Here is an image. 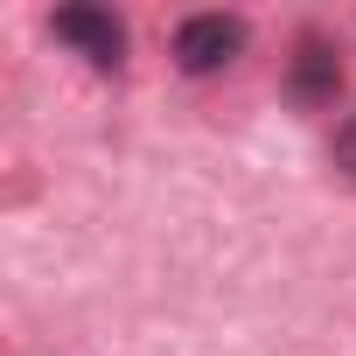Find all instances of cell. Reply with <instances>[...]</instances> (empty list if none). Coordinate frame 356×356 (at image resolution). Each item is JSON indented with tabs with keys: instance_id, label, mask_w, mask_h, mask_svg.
Masks as SVG:
<instances>
[{
	"instance_id": "obj_1",
	"label": "cell",
	"mask_w": 356,
	"mask_h": 356,
	"mask_svg": "<svg viewBox=\"0 0 356 356\" xmlns=\"http://www.w3.org/2000/svg\"><path fill=\"white\" fill-rule=\"evenodd\" d=\"M238 56H245V22L238 15H189L175 29V63L189 77H210V70H224Z\"/></svg>"
},
{
	"instance_id": "obj_2",
	"label": "cell",
	"mask_w": 356,
	"mask_h": 356,
	"mask_svg": "<svg viewBox=\"0 0 356 356\" xmlns=\"http://www.w3.org/2000/svg\"><path fill=\"white\" fill-rule=\"evenodd\" d=\"M49 35L63 49H77L84 63H98V70H119L126 63V22L105 15V8H56L49 15Z\"/></svg>"
},
{
	"instance_id": "obj_3",
	"label": "cell",
	"mask_w": 356,
	"mask_h": 356,
	"mask_svg": "<svg viewBox=\"0 0 356 356\" xmlns=\"http://www.w3.org/2000/svg\"><path fill=\"white\" fill-rule=\"evenodd\" d=\"M335 91H342V63H335V49L328 42H300L293 49V63H286V98L293 105H335Z\"/></svg>"
},
{
	"instance_id": "obj_4",
	"label": "cell",
	"mask_w": 356,
	"mask_h": 356,
	"mask_svg": "<svg viewBox=\"0 0 356 356\" xmlns=\"http://www.w3.org/2000/svg\"><path fill=\"white\" fill-rule=\"evenodd\" d=\"M328 161H335V168L349 175V182H356V112L335 126V140H328Z\"/></svg>"
}]
</instances>
